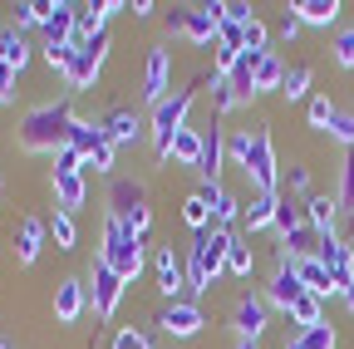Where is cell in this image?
Wrapping results in <instances>:
<instances>
[{
  "label": "cell",
  "instance_id": "6da1fadb",
  "mask_svg": "<svg viewBox=\"0 0 354 349\" xmlns=\"http://www.w3.org/2000/svg\"><path fill=\"white\" fill-rule=\"evenodd\" d=\"M232 241H236V232H227V227H207V232L192 236V246H187V300H197L202 290H212L216 276H227Z\"/></svg>",
  "mask_w": 354,
  "mask_h": 349
},
{
  "label": "cell",
  "instance_id": "7a4b0ae2",
  "mask_svg": "<svg viewBox=\"0 0 354 349\" xmlns=\"http://www.w3.org/2000/svg\"><path fill=\"white\" fill-rule=\"evenodd\" d=\"M69 128H74V113H69V104L59 99V104L30 109V113L20 118V128H15V138H20L25 153H64V148H69Z\"/></svg>",
  "mask_w": 354,
  "mask_h": 349
},
{
  "label": "cell",
  "instance_id": "3957f363",
  "mask_svg": "<svg viewBox=\"0 0 354 349\" xmlns=\"http://www.w3.org/2000/svg\"><path fill=\"white\" fill-rule=\"evenodd\" d=\"M197 89H202V79L187 84V89H172V94L153 109V128H148V133H153V153H158L162 162L172 158V138L187 128V113H192V104H197Z\"/></svg>",
  "mask_w": 354,
  "mask_h": 349
},
{
  "label": "cell",
  "instance_id": "277c9868",
  "mask_svg": "<svg viewBox=\"0 0 354 349\" xmlns=\"http://www.w3.org/2000/svg\"><path fill=\"white\" fill-rule=\"evenodd\" d=\"M241 178L251 182L256 197H276L281 192V162H276V143H271V128H251V153L241 162Z\"/></svg>",
  "mask_w": 354,
  "mask_h": 349
},
{
  "label": "cell",
  "instance_id": "5b68a950",
  "mask_svg": "<svg viewBox=\"0 0 354 349\" xmlns=\"http://www.w3.org/2000/svg\"><path fill=\"white\" fill-rule=\"evenodd\" d=\"M99 261H109V266H113L123 281H138V276H143V241L128 236L118 216H104V246H99Z\"/></svg>",
  "mask_w": 354,
  "mask_h": 349
},
{
  "label": "cell",
  "instance_id": "8992f818",
  "mask_svg": "<svg viewBox=\"0 0 354 349\" xmlns=\"http://www.w3.org/2000/svg\"><path fill=\"white\" fill-rule=\"evenodd\" d=\"M221 20H227V6H187V10H167V30L172 35H187L192 45H216Z\"/></svg>",
  "mask_w": 354,
  "mask_h": 349
},
{
  "label": "cell",
  "instance_id": "52a82bcc",
  "mask_svg": "<svg viewBox=\"0 0 354 349\" xmlns=\"http://www.w3.org/2000/svg\"><path fill=\"white\" fill-rule=\"evenodd\" d=\"M104 59H109V30H104V35H94V39H84V45H74V64H69L64 84H69L74 94L94 89V79H99Z\"/></svg>",
  "mask_w": 354,
  "mask_h": 349
},
{
  "label": "cell",
  "instance_id": "ba28073f",
  "mask_svg": "<svg viewBox=\"0 0 354 349\" xmlns=\"http://www.w3.org/2000/svg\"><path fill=\"white\" fill-rule=\"evenodd\" d=\"M88 276H94V290H88V295H94V315H99V320H113V310H118L128 281L109 266V261H94V271H88Z\"/></svg>",
  "mask_w": 354,
  "mask_h": 349
},
{
  "label": "cell",
  "instance_id": "9c48e42d",
  "mask_svg": "<svg viewBox=\"0 0 354 349\" xmlns=\"http://www.w3.org/2000/svg\"><path fill=\"white\" fill-rule=\"evenodd\" d=\"M74 20H79V6L74 0H50V10H44V50H59V45H74Z\"/></svg>",
  "mask_w": 354,
  "mask_h": 349
},
{
  "label": "cell",
  "instance_id": "30bf717a",
  "mask_svg": "<svg viewBox=\"0 0 354 349\" xmlns=\"http://www.w3.org/2000/svg\"><path fill=\"white\" fill-rule=\"evenodd\" d=\"M315 261H320V266L335 276V285H339V290L354 281V246H349V241H339L335 232H330V236H320V246H315Z\"/></svg>",
  "mask_w": 354,
  "mask_h": 349
},
{
  "label": "cell",
  "instance_id": "8fae6325",
  "mask_svg": "<svg viewBox=\"0 0 354 349\" xmlns=\"http://www.w3.org/2000/svg\"><path fill=\"white\" fill-rule=\"evenodd\" d=\"M197 197L212 207V227H227V232H232L236 216H246V202H241L232 187H221V182H202V187H197Z\"/></svg>",
  "mask_w": 354,
  "mask_h": 349
},
{
  "label": "cell",
  "instance_id": "7c38bea8",
  "mask_svg": "<svg viewBox=\"0 0 354 349\" xmlns=\"http://www.w3.org/2000/svg\"><path fill=\"white\" fill-rule=\"evenodd\" d=\"M167 89H172V64H167V50L153 45L148 50V64H143V104L158 109L167 99Z\"/></svg>",
  "mask_w": 354,
  "mask_h": 349
},
{
  "label": "cell",
  "instance_id": "4fadbf2b",
  "mask_svg": "<svg viewBox=\"0 0 354 349\" xmlns=\"http://www.w3.org/2000/svg\"><path fill=\"white\" fill-rule=\"evenodd\" d=\"M158 325H162L167 339H192L207 320H202V310H197V300H177V305H162Z\"/></svg>",
  "mask_w": 354,
  "mask_h": 349
},
{
  "label": "cell",
  "instance_id": "5bb4252c",
  "mask_svg": "<svg viewBox=\"0 0 354 349\" xmlns=\"http://www.w3.org/2000/svg\"><path fill=\"white\" fill-rule=\"evenodd\" d=\"M153 266H158V290L167 295V305H177V300H187V266L172 256V246H158V256H153Z\"/></svg>",
  "mask_w": 354,
  "mask_h": 349
},
{
  "label": "cell",
  "instance_id": "9a60e30c",
  "mask_svg": "<svg viewBox=\"0 0 354 349\" xmlns=\"http://www.w3.org/2000/svg\"><path fill=\"white\" fill-rule=\"evenodd\" d=\"M221 162H227V128L216 123V113H212V123L202 128V182H221Z\"/></svg>",
  "mask_w": 354,
  "mask_h": 349
},
{
  "label": "cell",
  "instance_id": "2e32d148",
  "mask_svg": "<svg viewBox=\"0 0 354 349\" xmlns=\"http://www.w3.org/2000/svg\"><path fill=\"white\" fill-rule=\"evenodd\" d=\"M88 310V285L79 276H64L55 285V320L59 325H79V315Z\"/></svg>",
  "mask_w": 354,
  "mask_h": 349
},
{
  "label": "cell",
  "instance_id": "e0dca14e",
  "mask_svg": "<svg viewBox=\"0 0 354 349\" xmlns=\"http://www.w3.org/2000/svg\"><path fill=\"white\" fill-rule=\"evenodd\" d=\"M305 295V285H300V276H295V266L281 256L276 261V276H271V285H266V305H276V310H290V305Z\"/></svg>",
  "mask_w": 354,
  "mask_h": 349
},
{
  "label": "cell",
  "instance_id": "ac0fdd59",
  "mask_svg": "<svg viewBox=\"0 0 354 349\" xmlns=\"http://www.w3.org/2000/svg\"><path fill=\"white\" fill-rule=\"evenodd\" d=\"M266 325H271V305H266V295H241L236 300V334L241 339H261Z\"/></svg>",
  "mask_w": 354,
  "mask_h": 349
},
{
  "label": "cell",
  "instance_id": "d6986e66",
  "mask_svg": "<svg viewBox=\"0 0 354 349\" xmlns=\"http://www.w3.org/2000/svg\"><path fill=\"white\" fill-rule=\"evenodd\" d=\"M99 123H104V133H109L113 148L118 143H143V113L138 109H109Z\"/></svg>",
  "mask_w": 354,
  "mask_h": 349
},
{
  "label": "cell",
  "instance_id": "ffe728a7",
  "mask_svg": "<svg viewBox=\"0 0 354 349\" xmlns=\"http://www.w3.org/2000/svg\"><path fill=\"white\" fill-rule=\"evenodd\" d=\"M55 202L59 211H79L88 202V187H84V167H55Z\"/></svg>",
  "mask_w": 354,
  "mask_h": 349
},
{
  "label": "cell",
  "instance_id": "44dd1931",
  "mask_svg": "<svg viewBox=\"0 0 354 349\" xmlns=\"http://www.w3.org/2000/svg\"><path fill=\"white\" fill-rule=\"evenodd\" d=\"M44 236H50V222H39V216H25V222H20V232H15V261H20V266H35V261H39Z\"/></svg>",
  "mask_w": 354,
  "mask_h": 349
},
{
  "label": "cell",
  "instance_id": "7402d4cb",
  "mask_svg": "<svg viewBox=\"0 0 354 349\" xmlns=\"http://www.w3.org/2000/svg\"><path fill=\"white\" fill-rule=\"evenodd\" d=\"M300 207H305V227L315 232V236H330V232H335V216H339V202H335V197L310 192Z\"/></svg>",
  "mask_w": 354,
  "mask_h": 349
},
{
  "label": "cell",
  "instance_id": "603a6c76",
  "mask_svg": "<svg viewBox=\"0 0 354 349\" xmlns=\"http://www.w3.org/2000/svg\"><path fill=\"white\" fill-rule=\"evenodd\" d=\"M290 266H295V276H300V285H305L310 295H320V300H325V295H335V290H339V285H335V276L320 266L315 256H305V261H290Z\"/></svg>",
  "mask_w": 354,
  "mask_h": 349
},
{
  "label": "cell",
  "instance_id": "cb8c5ba5",
  "mask_svg": "<svg viewBox=\"0 0 354 349\" xmlns=\"http://www.w3.org/2000/svg\"><path fill=\"white\" fill-rule=\"evenodd\" d=\"M109 143V133H104V123H84V118H74V128H69V148L88 162V158H94L99 148Z\"/></svg>",
  "mask_w": 354,
  "mask_h": 349
},
{
  "label": "cell",
  "instance_id": "d4e9b609",
  "mask_svg": "<svg viewBox=\"0 0 354 349\" xmlns=\"http://www.w3.org/2000/svg\"><path fill=\"white\" fill-rule=\"evenodd\" d=\"M109 216H128V211H138V207H148V197H143V182H128V178H113V187H109Z\"/></svg>",
  "mask_w": 354,
  "mask_h": 349
},
{
  "label": "cell",
  "instance_id": "484cf974",
  "mask_svg": "<svg viewBox=\"0 0 354 349\" xmlns=\"http://www.w3.org/2000/svg\"><path fill=\"white\" fill-rule=\"evenodd\" d=\"M295 15H300V25H315V30H325V25H335L339 20V0H295V6H290Z\"/></svg>",
  "mask_w": 354,
  "mask_h": 349
},
{
  "label": "cell",
  "instance_id": "4316f807",
  "mask_svg": "<svg viewBox=\"0 0 354 349\" xmlns=\"http://www.w3.org/2000/svg\"><path fill=\"white\" fill-rule=\"evenodd\" d=\"M281 84H286V59L266 50L261 64H256V99L261 94H281Z\"/></svg>",
  "mask_w": 354,
  "mask_h": 349
},
{
  "label": "cell",
  "instance_id": "83f0119b",
  "mask_svg": "<svg viewBox=\"0 0 354 349\" xmlns=\"http://www.w3.org/2000/svg\"><path fill=\"white\" fill-rule=\"evenodd\" d=\"M276 207H281V192H276V197H251V202H246V216H241L246 232L256 236V232H266V227H276Z\"/></svg>",
  "mask_w": 354,
  "mask_h": 349
},
{
  "label": "cell",
  "instance_id": "f1b7e54d",
  "mask_svg": "<svg viewBox=\"0 0 354 349\" xmlns=\"http://www.w3.org/2000/svg\"><path fill=\"white\" fill-rule=\"evenodd\" d=\"M172 162H183V167H202V128H183V133L172 138Z\"/></svg>",
  "mask_w": 354,
  "mask_h": 349
},
{
  "label": "cell",
  "instance_id": "f546056e",
  "mask_svg": "<svg viewBox=\"0 0 354 349\" xmlns=\"http://www.w3.org/2000/svg\"><path fill=\"white\" fill-rule=\"evenodd\" d=\"M0 64H6L10 74H20V69L30 64V45H25V35H20L15 25L6 30V39H0Z\"/></svg>",
  "mask_w": 354,
  "mask_h": 349
},
{
  "label": "cell",
  "instance_id": "4dcf8cb0",
  "mask_svg": "<svg viewBox=\"0 0 354 349\" xmlns=\"http://www.w3.org/2000/svg\"><path fill=\"white\" fill-rule=\"evenodd\" d=\"M286 315H290V320H295L300 330H310V325H325V300L305 290V295H300V300L290 305V310H286Z\"/></svg>",
  "mask_w": 354,
  "mask_h": 349
},
{
  "label": "cell",
  "instance_id": "1f68e13d",
  "mask_svg": "<svg viewBox=\"0 0 354 349\" xmlns=\"http://www.w3.org/2000/svg\"><path fill=\"white\" fill-rule=\"evenodd\" d=\"M310 84H315V69L310 64H290L286 69V84H281V99H310Z\"/></svg>",
  "mask_w": 354,
  "mask_h": 349
},
{
  "label": "cell",
  "instance_id": "d6a6232c",
  "mask_svg": "<svg viewBox=\"0 0 354 349\" xmlns=\"http://www.w3.org/2000/svg\"><path fill=\"white\" fill-rule=\"evenodd\" d=\"M232 109H241V94H236L232 84H227V79H221V74L212 69V113L221 118V113H232Z\"/></svg>",
  "mask_w": 354,
  "mask_h": 349
},
{
  "label": "cell",
  "instance_id": "836d02e7",
  "mask_svg": "<svg viewBox=\"0 0 354 349\" xmlns=\"http://www.w3.org/2000/svg\"><path fill=\"white\" fill-rule=\"evenodd\" d=\"M330 118H335L330 94H310V104H305V123L315 128V133H330Z\"/></svg>",
  "mask_w": 354,
  "mask_h": 349
},
{
  "label": "cell",
  "instance_id": "e575fe53",
  "mask_svg": "<svg viewBox=\"0 0 354 349\" xmlns=\"http://www.w3.org/2000/svg\"><path fill=\"white\" fill-rule=\"evenodd\" d=\"M339 211H354V148H344V162H339V192H335Z\"/></svg>",
  "mask_w": 354,
  "mask_h": 349
},
{
  "label": "cell",
  "instance_id": "d590c367",
  "mask_svg": "<svg viewBox=\"0 0 354 349\" xmlns=\"http://www.w3.org/2000/svg\"><path fill=\"white\" fill-rule=\"evenodd\" d=\"M251 271H256V256H251V246L236 236V241H232V251H227V276H241V281H246Z\"/></svg>",
  "mask_w": 354,
  "mask_h": 349
},
{
  "label": "cell",
  "instance_id": "8d00e7d4",
  "mask_svg": "<svg viewBox=\"0 0 354 349\" xmlns=\"http://www.w3.org/2000/svg\"><path fill=\"white\" fill-rule=\"evenodd\" d=\"M50 236H55V246H59V251H74L79 227H74V216H69V211H55V216H50Z\"/></svg>",
  "mask_w": 354,
  "mask_h": 349
},
{
  "label": "cell",
  "instance_id": "74e56055",
  "mask_svg": "<svg viewBox=\"0 0 354 349\" xmlns=\"http://www.w3.org/2000/svg\"><path fill=\"white\" fill-rule=\"evenodd\" d=\"M44 10H50V0H20L15 6V30H39Z\"/></svg>",
  "mask_w": 354,
  "mask_h": 349
},
{
  "label": "cell",
  "instance_id": "f35d334b",
  "mask_svg": "<svg viewBox=\"0 0 354 349\" xmlns=\"http://www.w3.org/2000/svg\"><path fill=\"white\" fill-rule=\"evenodd\" d=\"M183 222H187V227H192V236H197V232H207V227H212V207H207V202H202V197H197V192H192V197H187V202H183Z\"/></svg>",
  "mask_w": 354,
  "mask_h": 349
},
{
  "label": "cell",
  "instance_id": "ab89813d",
  "mask_svg": "<svg viewBox=\"0 0 354 349\" xmlns=\"http://www.w3.org/2000/svg\"><path fill=\"white\" fill-rule=\"evenodd\" d=\"M300 227H305V207H295L290 197H281V207H276V232L290 236V232H300Z\"/></svg>",
  "mask_w": 354,
  "mask_h": 349
},
{
  "label": "cell",
  "instance_id": "60d3db41",
  "mask_svg": "<svg viewBox=\"0 0 354 349\" xmlns=\"http://www.w3.org/2000/svg\"><path fill=\"white\" fill-rule=\"evenodd\" d=\"M330 138L344 143V148H354V109H335V118H330Z\"/></svg>",
  "mask_w": 354,
  "mask_h": 349
},
{
  "label": "cell",
  "instance_id": "b9f144b4",
  "mask_svg": "<svg viewBox=\"0 0 354 349\" xmlns=\"http://www.w3.org/2000/svg\"><path fill=\"white\" fill-rule=\"evenodd\" d=\"M118 222H123V232H128V236H138V241H143V236L153 232V207H138V211L118 216Z\"/></svg>",
  "mask_w": 354,
  "mask_h": 349
},
{
  "label": "cell",
  "instance_id": "7bdbcfd3",
  "mask_svg": "<svg viewBox=\"0 0 354 349\" xmlns=\"http://www.w3.org/2000/svg\"><path fill=\"white\" fill-rule=\"evenodd\" d=\"M330 55H335V64H339V69H354V25L335 35V45H330Z\"/></svg>",
  "mask_w": 354,
  "mask_h": 349
},
{
  "label": "cell",
  "instance_id": "ee69618b",
  "mask_svg": "<svg viewBox=\"0 0 354 349\" xmlns=\"http://www.w3.org/2000/svg\"><path fill=\"white\" fill-rule=\"evenodd\" d=\"M241 39H246V50H256V55H266V45H271V30H266V20L256 15L246 30H241Z\"/></svg>",
  "mask_w": 354,
  "mask_h": 349
},
{
  "label": "cell",
  "instance_id": "f6af8a7d",
  "mask_svg": "<svg viewBox=\"0 0 354 349\" xmlns=\"http://www.w3.org/2000/svg\"><path fill=\"white\" fill-rule=\"evenodd\" d=\"M109 349H153V339L143 334V330H133V325H123L118 334H113V344Z\"/></svg>",
  "mask_w": 354,
  "mask_h": 349
},
{
  "label": "cell",
  "instance_id": "bcb514c9",
  "mask_svg": "<svg viewBox=\"0 0 354 349\" xmlns=\"http://www.w3.org/2000/svg\"><path fill=\"white\" fill-rule=\"evenodd\" d=\"M44 59H50V69H55V74H69V64H74V45H59V50H44Z\"/></svg>",
  "mask_w": 354,
  "mask_h": 349
},
{
  "label": "cell",
  "instance_id": "7dc6e473",
  "mask_svg": "<svg viewBox=\"0 0 354 349\" xmlns=\"http://www.w3.org/2000/svg\"><path fill=\"white\" fill-rule=\"evenodd\" d=\"M300 30H305V25H300V15H295V10H286V15H281V39L290 45V39H295Z\"/></svg>",
  "mask_w": 354,
  "mask_h": 349
},
{
  "label": "cell",
  "instance_id": "c3c4849f",
  "mask_svg": "<svg viewBox=\"0 0 354 349\" xmlns=\"http://www.w3.org/2000/svg\"><path fill=\"white\" fill-rule=\"evenodd\" d=\"M0 104H15V74L0 64Z\"/></svg>",
  "mask_w": 354,
  "mask_h": 349
},
{
  "label": "cell",
  "instance_id": "681fc988",
  "mask_svg": "<svg viewBox=\"0 0 354 349\" xmlns=\"http://www.w3.org/2000/svg\"><path fill=\"white\" fill-rule=\"evenodd\" d=\"M290 192L310 197V167H290Z\"/></svg>",
  "mask_w": 354,
  "mask_h": 349
},
{
  "label": "cell",
  "instance_id": "f907efd6",
  "mask_svg": "<svg viewBox=\"0 0 354 349\" xmlns=\"http://www.w3.org/2000/svg\"><path fill=\"white\" fill-rule=\"evenodd\" d=\"M158 6H153V0H133V15H138V20H148Z\"/></svg>",
  "mask_w": 354,
  "mask_h": 349
},
{
  "label": "cell",
  "instance_id": "816d5d0a",
  "mask_svg": "<svg viewBox=\"0 0 354 349\" xmlns=\"http://www.w3.org/2000/svg\"><path fill=\"white\" fill-rule=\"evenodd\" d=\"M339 295H344V310H354V281H349V285H344Z\"/></svg>",
  "mask_w": 354,
  "mask_h": 349
},
{
  "label": "cell",
  "instance_id": "f5cc1de1",
  "mask_svg": "<svg viewBox=\"0 0 354 349\" xmlns=\"http://www.w3.org/2000/svg\"><path fill=\"white\" fill-rule=\"evenodd\" d=\"M236 349H261V344L256 339H236Z\"/></svg>",
  "mask_w": 354,
  "mask_h": 349
},
{
  "label": "cell",
  "instance_id": "db71d44e",
  "mask_svg": "<svg viewBox=\"0 0 354 349\" xmlns=\"http://www.w3.org/2000/svg\"><path fill=\"white\" fill-rule=\"evenodd\" d=\"M0 192H6V178H0Z\"/></svg>",
  "mask_w": 354,
  "mask_h": 349
},
{
  "label": "cell",
  "instance_id": "11a10c76",
  "mask_svg": "<svg viewBox=\"0 0 354 349\" xmlns=\"http://www.w3.org/2000/svg\"><path fill=\"white\" fill-rule=\"evenodd\" d=\"M0 349H10V344H6V339H0Z\"/></svg>",
  "mask_w": 354,
  "mask_h": 349
},
{
  "label": "cell",
  "instance_id": "9f6ffc18",
  "mask_svg": "<svg viewBox=\"0 0 354 349\" xmlns=\"http://www.w3.org/2000/svg\"><path fill=\"white\" fill-rule=\"evenodd\" d=\"M0 39H6V30H0Z\"/></svg>",
  "mask_w": 354,
  "mask_h": 349
}]
</instances>
